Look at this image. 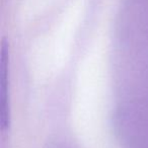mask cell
I'll return each mask as SVG.
<instances>
[{"instance_id": "cell-1", "label": "cell", "mask_w": 148, "mask_h": 148, "mask_svg": "<svg viewBox=\"0 0 148 148\" xmlns=\"http://www.w3.org/2000/svg\"><path fill=\"white\" fill-rule=\"evenodd\" d=\"M0 59V123L2 130H5L10 124V106L8 92V50L4 43L1 48Z\"/></svg>"}]
</instances>
